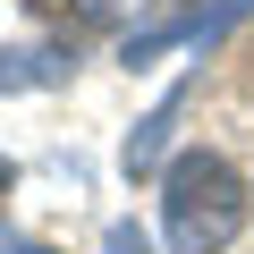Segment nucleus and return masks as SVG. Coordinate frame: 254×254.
Wrapping results in <instances>:
<instances>
[{
    "label": "nucleus",
    "instance_id": "nucleus-2",
    "mask_svg": "<svg viewBox=\"0 0 254 254\" xmlns=\"http://www.w3.org/2000/svg\"><path fill=\"white\" fill-rule=\"evenodd\" d=\"M51 76H68V51H0V93L51 85Z\"/></svg>",
    "mask_w": 254,
    "mask_h": 254
},
{
    "label": "nucleus",
    "instance_id": "nucleus-4",
    "mask_svg": "<svg viewBox=\"0 0 254 254\" xmlns=\"http://www.w3.org/2000/svg\"><path fill=\"white\" fill-rule=\"evenodd\" d=\"M0 254H51V246H26V237H0Z\"/></svg>",
    "mask_w": 254,
    "mask_h": 254
},
{
    "label": "nucleus",
    "instance_id": "nucleus-1",
    "mask_svg": "<svg viewBox=\"0 0 254 254\" xmlns=\"http://www.w3.org/2000/svg\"><path fill=\"white\" fill-rule=\"evenodd\" d=\"M161 229H170L178 254H220L246 229V178H237V161H220L203 144L178 153L161 170Z\"/></svg>",
    "mask_w": 254,
    "mask_h": 254
},
{
    "label": "nucleus",
    "instance_id": "nucleus-5",
    "mask_svg": "<svg viewBox=\"0 0 254 254\" xmlns=\"http://www.w3.org/2000/svg\"><path fill=\"white\" fill-rule=\"evenodd\" d=\"M9 178H17V170H9V161H0V195H9Z\"/></svg>",
    "mask_w": 254,
    "mask_h": 254
},
{
    "label": "nucleus",
    "instance_id": "nucleus-3",
    "mask_svg": "<svg viewBox=\"0 0 254 254\" xmlns=\"http://www.w3.org/2000/svg\"><path fill=\"white\" fill-rule=\"evenodd\" d=\"M102 254H153V237H144L136 220H110V237H102Z\"/></svg>",
    "mask_w": 254,
    "mask_h": 254
}]
</instances>
